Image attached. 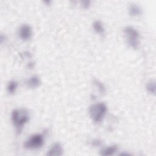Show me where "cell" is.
I'll use <instances>...</instances> for the list:
<instances>
[{
	"mask_svg": "<svg viewBox=\"0 0 156 156\" xmlns=\"http://www.w3.org/2000/svg\"><path fill=\"white\" fill-rule=\"evenodd\" d=\"M94 30L98 34H103L104 32V28L102 24L99 21H96L94 22L93 24Z\"/></svg>",
	"mask_w": 156,
	"mask_h": 156,
	"instance_id": "10",
	"label": "cell"
},
{
	"mask_svg": "<svg viewBox=\"0 0 156 156\" xmlns=\"http://www.w3.org/2000/svg\"><path fill=\"white\" fill-rule=\"evenodd\" d=\"M40 83H41V81L40 78L36 75L30 77L26 82V84L27 87L31 88H34L38 87L40 85Z\"/></svg>",
	"mask_w": 156,
	"mask_h": 156,
	"instance_id": "7",
	"label": "cell"
},
{
	"mask_svg": "<svg viewBox=\"0 0 156 156\" xmlns=\"http://www.w3.org/2000/svg\"><path fill=\"white\" fill-rule=\"evenodd\" d=\"M63 154V148L60 143H54L48 150L46 155L49 156H59Z\"/></svg>",
	"mask_w": 156,
	"mask_h": 156,
	"instance_id": "6",
	"label": "cell"
},
{
	"mask_svg": "<svg viewBox=\"0 0 156 156\" xmlns=\"http://www.w3.org/2000/svg\"><path fill=\"white\" fill-rule=\"evenodd\" d=\"M32 29L27 24L22 25L19 29V36L23 40H27L32 36Z\"/></svg>",
	"mask_w": 156,
	"mask_h": 156,
	"instance_id": "5",
	"label": "cell"
},
{
	"mask_svg": "<svg viewBox=\"0 0 156 156\" xmlns=\"http://www.w3.org/2000/svg\"><path fill=\"white\" fill-rule=\"evenodd\" d=\"M17 86H18L17 82H16L15 80H12V81L9 82L7 85V87L8 92L10 94L14 93L16 90Z\"/></svg>",
	"mask_w": 156,
	"mask_h": 156,
	"instance_id": "11",
	"label": "cell"
},
{
	"mask_svg": "<svg viewBox=\"0 0 156 156\" xmlns=\"http://www.w3.org/2000/svg\"><path fill=\"white\" fill-rule=\"evenodd\" d=\"M12 121L18 132H20L29 120V112L24 108L15 109L12 112Z\"/></svg>",
	"mask_w": 156,
	"mask_h": 156,
	"instance_id": "1",
	"label": "cell"
},
{
	"mask_svg": "<svg viewBox=\"0 0 156 156\" xmlns=\"http://www.w3.org/2000/svg\"><path fill=\"white\" fill-rule=\"evenodd\" d=\"M91 143H92V145H94L95 146H98L101 145V141L99 140H94L91 142Z\"/></svg>",
	"mask_w": 156,
	"mask_h": 156,
	"instance_id": "15",
	"label": "cell"
},
{
	"mask_svg": "<svg viewBox=\"0 0 156 156\" xmlns=\"http://www.w3.org/2000/svg\"><path fill=\"white\" fill-rule=\"evenodd\" d=\"M146 89L147 90V91L149 93L155 94V81L149 82L146 85Z\"/></svg>",
	"mask_w": 156,
	"mask_h": 156,
	"instance_id": "13",
	"label": "cell"
},
{
	"mask_svg": "<svg viewBox=\"0 0 156 156\" xmlns=\"http://www.w3.org/2000/svg\"><path fill=\"white\" fill-rule=\"evenodd\" d=\"M93 83H94L96 85V86L98 88L99 91H100L101 93H104L106 91V89H105V87L104 85L101 82H100L99 80L94 79L93 80Z\"/></svg>",
	"mask_w": 156,
	"mask_h": 156,
	"instance_id": "12",
	"label": "cell"
},
{
	"mask_svg": "<svg viewBox=\"0 0 156 156\" xmlns=\"http://www.w3.org/2000/svg\"><path fill=\"white\" fill-rule=\"evenodd\" d=\"M44 144V138L41 134H34L31 135L24 143V147L29 149H36L40 148Z\"/></svg>",
	"mask_w": 156,
	"mask_h": 156,
	"instance_id": "4",
	"label": "cell"
},
{
	"mask_svg": "<svg viewBox=\"0 0 156 156\" xmlns=\"http://www.w3.org/2000/svg\"><path fill=\"white\" fill-rule=\"evenodd\" d=\"M128 44L133 48L137 49L140 45V34L132 26H126L124 30Z\"/></svg>",
	"mask_w": 156,
	"mask_h": 156,
	"instance_id": "3",
	"label": "cell"
},
{
	"mask_svg": "<svg viewBox=\"0 0 156 156\" xmlns=\"http://www.w3.org/2000/svg\"><path fill=\"white\" fill-rule=\"evenodd\" d=\"M118 146L112 145L102 150V151L101 152V155H104V156L112 155H113L118 151Z\"/></svg>",
	"mask_w": 156,
	"mask_h": 156,
	"instance_id": "8",
	"label": "cell"
},
{
	"mask_svg": "<svg viewBox=\"0 0 156 156\" xmlns=\"http://www.w3.org/2000/svg\"><path fill=\"white\" fill-rule=\"evenodd\" d=\"M107 111V106L102 102L94 104L91 105L89 108L90 117L95 122H100L106 115Z\"/></svg>",
	"mask_w": 156,
	"mask_h": 156,
	"instance_id": "2",
	"label": "cell"
},
{
	"mask_svg": "<svg viewBox=\"0 0 156 156\" xmlns=\"http://www.w3.org/2000/svg\"><path fill=\"white\" fill-rule=\"evenodd\" d=\"M129 14L131 16H138L141 14V9L136 4H131L129 9Z\"/></svg>",
	"mask_w": 156,
	"mask_h": 156,
	"instance_id": "9",
	"label": "cell"
},
{
	"mask_svg": "<svg viewBox=\"0 0 156 156\" xmlns=\"http://www.w3.org/2000/svg\"><path fill=\"white\" fill-rule=\"evenodd\" d=\"M82 6L84 7V8H88L89 6L90 5V1H82Z\"/></svg>",
	"mask_w": 156,
	"mask_h": 156,
	"instance_id": "14",
	"label": "cell"
}]
</instances>
